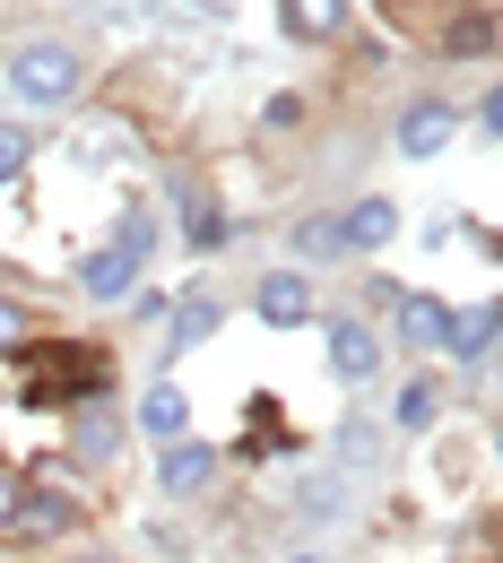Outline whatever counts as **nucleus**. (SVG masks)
<instances>
[{
    "label": "nucleus",
    "mask_w": 503,
    "mask_h": 563,
    "mask_svg": "<svg viewBox=\"0 0 503 563\" xmlns=\"http://www.w3.org/2000/svg\"><path fill=\"white\" fill-rule=\"evenodd\" d=\"M217 477V451L209 442H192V433H183V442H165V451H156V494H200Z\"/></svg>",
    "instance_id": "obj_8"
},
{
    "label": "nucleus",
    "mask_w": 503,
    "mask_h": 563,
    "mask_svg": "<svg viewBox=\"0 0 503 563\" xmlns=\"http://www.w3.org/2000/svg\"><path fill=\"white\" fill-rule=\"evenodd\" d=\"M295 563H313V555H295Z\"/></svg>",
    "instance_id": "obj_25"
},
{
    "label": "nucleus",
    "mask_w": 503,
    "mask_h": 563,
    "mask_svg": "<svg viewBox=\"0 0 503 563\" xmlns=\"http://www.w3.org/2000/svg\"><path fill=\"white\" fill-rule=\"evenodd\" d=\"M442 347H460V364H495V303L451 312V339H442Z\"/></svg>",
    "instance_id": "obj_16"
},
{
    "label": "nucleus",
    "mask_w": 503,
    "mask_h": 563,
    "mask_svg": "<svg viewBox=\"0 0 503 563\" xmlns=\"http://www.w3.org/2000/svg\"><path fill=\"white\" fill-rule=\"evenodd\" d=\"M252 312H261L270 330H304V321L321 312V295H313V278H304V269H278V278H261Z\"/></svg>",
    "instance_id": "obj_4"
},
{
    "label": "nucleus",
    "mask_w": 503,
    "mask_h": 563,
    "mask_svg": "<svg viewBox=\"0 0 503 563\" xmlns=\"http://www.w3.org/2000/svg\"><path fill=\"white\" fill-rule=\"evenodd\" d=\"M400 424H434V390H426V382H417V390L400 399Z\"/></svg>",
    "instance_id": "obj_23"
},
{
    "label": "nucleus",
    "mask_w": 503,
    "mask_h": 563,
    "mask_svg": "<svg viewBox=\"0 0 503 563\" xmlns=\"http://www.w3.org/2000/svg\"><path fill=\"white\" fill-rule=\"evenodd\" d=\"M140 433L156 442V451H165V442H183V433H192V399H183L174 382H156V390L140 399Z\"/></svg>",
    "instance_id": "obj_12"
},
{
    "label": "nucleus",
    "mask_w": 503,
    "mask_h": 563,
    "mask_svg": "<svg viewBox=\"0 0 503 563\" xmlns=\"http://www.w3.org/2000/svg\"><path fill=\"white\" fill-rule=\"evenodd\" d=\"M391 321H400V347L408 355H434L442 339H451V303H442V295H400Z\"/></svg>",
    "instance_id": "obj_7"
},
{
    "label": "nucleus",
    "mask_w": 503,
    "mask_h": 563,
    "mask_svg": "<svg viewBox=\"0 0 503 563\" xmlns=\"http://www.w3.org/2000/svg\"><path fill=\"white\" fill-rule=\"evenodd\" d=\"M295 252H304V261H330V252H339V217H321V225H295Z\"/></svg>",
    "instance_id": "obj_19"
},
{
    "label": "nucleus",
    "mask_w": 503,
    "mask_h": 563,
    "mask_svg": "<svg viewBox=\"0 0 503 563\" xmlns=\"http://www.w3.org/2000/svg\"><path fill=\"white\" fill-rule=\"evenodd\" d=\"M87 563H105V555H87Z\"/></svg>",
    "instance_id": "obj_26"
},
{
    "label": "nucleus",
    "mask_w": 503,
    "mask_h": 563,
    "mask_svg": "<svg viewBox=\"0 0 503 563\" xmlns=\"http://www.w3.org/2000/svg\"><path fill=\"white\" fill-rule=\"evenodd\" d=\"M18 347H26V303L0 295V355H18Z\"/></svg>",
    "instance_id": "obj_20"
},
{
    "label": "nucleus",
    "mask_w": 503,
    "mask_h": 563,
    "mask_svg": "<svg viewBox=\"0 0 503 563\" xmlns=\"http://www.w3.org/2000/svg\"><path fill=\"white\" fill-rule=\"evenodd\" d=\"M295 44H339L348 35V0H278Z\"/></svg>",
    "instance_id": "obj_13"
},
{
    "label": "nucleus",
    "mask_w": 503,
    "mask_h": 563,
    "mask_svg": "<svg viewBox=\"0 0 503 563\" xmlns=\"http://www.w3.org/2000/svg\"><path fill=\"white\" fill-rule=\"evenodd\" d=\"M140 261H147V217H122V234H113V243H105V252H96V261L78 269V295H96V303H113L122 286L140 278Z\"/></svg>",
    "instance_id": "obj_3"
},
{
    "label": "nucleus",
    "mask_w": 503,
    "mask_h": 563,
    "mask_svg": "<svg viewBox=\"0 0 503 563\" xmlns=\"http://www.w3.org/2000/svg\"><path fill=\"white\" fill-rule=\"evenodd\" d=\"M460 563H495V538H486V520L469 529V547H460Z\"/></svg>",
    "instance_id": "obj_24"
},
{
    "label": "nucleus",
    "mask_w": 503,
    "mask_h": 563,
    "mask_svg": "<svg viewBox=\"0 0 503 563\" xmlns=\"http://www.w3.org/2000/svg\"><path fill=\"white\" fill-rule=\"evenodd\" d=\"M442 53H451V62H486V53H495V9H460V18L442 26Z\"/></svg>",
    "instance_id": "obj_15"
},
{
    "label": "nucleus",
    "mask_w": 503,
    "mask_h": 563,
    "mask_svg": "<svg viewBox=\"0 0 503 563\" xmlns=\"http://www.w3.org/2000/svg\"><path fill=\"white\" fill-rule=\"evenodd\" d=\"M165 191H174V209H183V234L209 252V243H226V217H217V200H209V183L200 174H165Z\"/></svg>",
    "instance_id": "obj_9"
},
{
    "label": "nucleus",
    "mask_w": 503,
    "mask_h": 563,
    "mask_svg": "<svg viewBox=\"0 0 503 563\" xmlns=\"http://www.w3.org/2000/svg\"><path fill=\"white\" fill-rule=\"evenodd\" d=\"M70 442H78V460H96V468H105V460L122 451V417H113L105 399H87V408L70 417Z\"/></svg>",
    "instance_id": "obj_14"
},
{
    "label": "nucleus",
    "mask_w": 503,
    "mask_h": 563,
    "mask_svg": "<svg viewBox=\"0 0 503 563\" xmlns=\"http://www.w3.org/2000/svg\"><path fill=\"white\" fill-rule=\"evenodd\" d=\"M70 520H78V503H70V494H53V486H26L18 520H9V538H18V547H53V538H70Z\"/></svg>",
    "instance_id": "obj_5"
},
{
    "label": "nucleus",
    "mask_w": 503,
    "mask_h": 563,
    "mask_svg": "<svg viewBox=\"0 0 503 563\" xmlns=\"http://www.w3.org/2000/svg\"><path fill=\"white\" fill-rule=\"evenodd\" d=\"M26 156H35V131H26V122H0V183H18Z\"/></svg>",
    "instance_id": "obj_18"
},
{
    "label": "nucleus",
    "mask_w": 503,
    "mask_h": 563,
    "mask_svg": "<svg viewBox=\"0 0 503 563\" xmlns=\"http://www.w3.org/2000/svg\"><path fill=\"white\" fill-rule=\"evenodd\" d=\"M0 78H9V96H18L26 113H62V104H78V87H87V62H78L70 44L35 35V44H9Z\"/></svg>",
    "instance_id": "obj_2"
},
{
    "label": "nucleus",
    "mask_w": 503,
    "mask_h": 563,
    "mask_svg": "<svg viewBox=\"0 0 503 563\" xmlns=\"http://www.w3.org/2000/svg\"><path fill=\"white\" fill-rule=\"evenodd\" d=\"M26 373H18V399L26 408H62V399H105L113 390V355L105 347H78V339H53V347H18Z\"/></svg>",
    "instance_id": "obj_1"
},
{
    "label": "nucleus",
    "mask_w": 503,
    "mask_h": 563,
    "mask_svg": "<svg viewBox=\"0 0 503 563\" xmlns=\"http://www.w3.org/2000/svg\"><path fill=\"white\" fill-rule=\"evenodd\" d=\"M330 373H339L348 390L382 373V347H373V330H364V321H330Z\"/></svg>",
    "instance_id": "obj_10"
},
{
    "label": "nucleus",
    "mask_w": 503,
    "mask_h": 563,
    "mask_svg": "<svg viewBox=\"0 0 503 563\" xmlns=\"http://www.w3.org/2000/svg\"><path fill=\"white\" fill-rule=\"evenodd\" d=\"M391 234H400V209H391L382 191H373V200H357V209L339 217V252H382Z\"/></svg>",
    "instance_id": "obj_11"
},
{
    "label": "nucleus",
    "mask_w": 503,
    "mask_h": 563,
    "mask_svg": "<svg viewBox=\"0 0 503 563\" xmlns=\"http://www.w3.org/2000/svg\"><path fill=\"white\" fill-rule=\"evenodd\" d=\"M209 330H217V303H209V295H192V303L174 312V347H200Z\"/></svg>",
    "instance_id": "obj_17"
},
{
    "label": "nucleus",
    "mask_w": 503,
    "mask_h": 563,
    "mask_svg": "<svg viewBox=\"0 0 503 563\" xmlns=\"http://www.w3.org/2000/svg\"><path fill=\"white\" fill-rule=\"evenodd\" d=\"M451 140H460V113H451L442 96H417V104L400 113V156H442Z\"/></svg>",
    "instance_id": "obj_6"
},
{
    "label": "nucleus",
    "mask_w": 503,
    "mask_h": 563,
    "mask_svg": "<svg viewBox=\"0 0 503 563\" xmlns=\"http://www.w3.org/2000/svg\"><path fill=\"white\" fill-rule=\"evenodd\" d=\"M339 460H348V468H364V460H373V433H364V424H348V433H339Z\"/></svg>",
    "instance_id": "obj_22"
},
{
    "label": "nucleus",
    "mask_w": 503,
    "mask_h": 563,
    "mask_svg": "<svg viewBox=\"0 0 503 563\" xmlns=\"http://www.w3.org/2000/svg\"><path fill=\"white\" fill-rule=\"evenodd\" d=\"M18 503H26V477H18V468H9V460H0V529H9V520H18Z\"/></svg>",
    "instance_id": "obj_21"
}]
</instances>
